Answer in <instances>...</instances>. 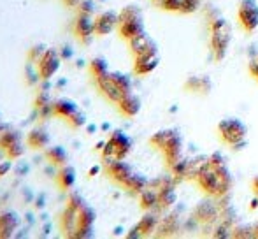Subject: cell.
I'll use <instances>...</instances> for the list:
<instances>
[{"instance_id":"cb8c5ba5","label":"cell","mask_w":258,"mask_h":239,"mask_svg":"<svg viewBox=\"0 0 258 239\" xmlns=\"http://www.w3.org/2000/svg\"><path fill=\"white\" fill-rule=\"evenodd\" d=\"M153 225H155V218H153V216H146V218H144L143 222L139 223L137 230H141L143 234H148L151 229H153Z\"/></svg>"},{"instance_id":"30bf717a","label":"cell","mask_w":258,"mask_h":239,"mask_svg":"<svg viewBox=\"0 0 258 239\" xmlns=\"http://www.w3.org/2000/svg\"><path fill=\"white\" fill-rule=\"evenodd\" d=\"M97 85H99L100 92H102L109 100H112V102H119V99L123 97V92L118 88V85L114 83L111 72L97 79Z\"/></svg>"},{"instance_id":"52a82bcc","label":"cell","mask_w":258,"mask_h":239,"mask_svg":"<svg viewBox=\"0 0 258 239\" xmlns=\"http://www.w3.org/2000/svg\"><path fill=\"white\" fill-rule=\"evenodd\" d=\"M27 144L35 150H46L48 146H51V134L46 127L37 125L27 134Z\"/></svg>"},{"instance_id":"3957f363","label":"cell","mask_w":258,"mask_h":239,"mask_svg":"<svg viewBox=\"0 0 258 239\" xmlns=\"http://www.w3.org/2000/svg\"><path fill=\"white\" fill-rule=\"evenodd\" d=\"M61 55L58 49L54 48H48L44 53V56L41 58V62L37 64L39 67V74H41V79L42 81H51L54 76L58 74L61 67Z\"/></svg>"},{"instance_id":"9a60e30c","label":"cell","mask_w":258,"mask_h":239,"mask_svg":"<svg viewBox=\"0 0 258 239\" xmlns=\"http://www.w3.org/2000/svg\"><path fill=\"white\" fill-rule=\"evenodd\" d=\"M46 157L49 158V162L54 165H65L69 162V153L63 146L60 144H51V146L46 148Z\"/></svg>"},{"instance_id":"4fadbf2b","label":"cell","mask_w":258,"mask_h":239,"mask_svg":"<svg viewBox=\"0 0 258 239\" xmlns=\"http://www.w3.org/2000/svg\"><path fill=\"white\" fill-rule=\"evenodd\" d=\"M119 109L121 113H125L126 116H136L137 113L141 111V100L139 97H136L132 92L130 93H125V95L119 99Z\"/></svg>"},{"instance_id":"9c48e42d","label":"cell","mask_w":258,"mask_h":239,"mask_svg":"<svg viewBox=\"0 0 258 239\" xmlns=\"http://www.w3.org/2000/svg\"><path fill=\"white\" fill-rule=\"evenodd\" d=\"M78 220H79V209L71 204L65 206L63 215H61V229H63V234L67 237L74 236L76 229H78Z\"/></svg>"},{"instance_id":"277c9868","label":"cell","mask_w":258,"mask_h":239,"mask_svg":"<svg viewBox=\"0 0 258 239\" xmlns=\"http://www.w3.org/2000/svg\"><path fill=\"white\" fill-rule=\"evenodd\" d=\"M95 220H97V213L95 209L90 204L83 206L79 209V220H78V229H76L74 236L76 239H88L93 237V229H95Z\"/></svg>"},{"instance_id":"83f0119b","label":"cell","mask_w":258,"mask_h":239,"mask_svg":"<svg viewBox=\"0 0 258 239\" xmlns=\"http://www.w3.org/2000/svg\"><path fill=\"white\" fill-rule=\"evenodd\" d=\"M97 172H99V167H92V169H90V176L97 174Z\"/></svg>"},{"instance_id":"ffe728a7","label":"cell","mask_w":258,"mask_h":239,"mask_svg":"<svg viewBox=\"0 0 258 239\" xmlns=\"http://www.w3.org/2000/svg\"><path fill=\"white\" fill-rule=\"evenodd\" d=\"M158 195H156V192L153 190H144L143 195H141V201H143V206L144 208H153V206L158 202Z\"/></svg>"},{"instance_id":"5b68a950","label":"cell","mask_w":258,"mask_h":239,"mask_svg":"<svg viewBox=\"0 0 258 239\" xmlns=\"http://www.w3.org/2000/svg\"><path fill=\"white\" fill-rule=\"evenodd\" d=\"M74 32L78 35V39L83 44H92L93 37H95V18L93 14H86V13H79L78 20L74 25Z\"/></svg>"},{"instance_id":"8fae6325","label":"cell","mask_w":258,"mask_h":239,"mask_svg":"<svg viewBox=\"0 0 258 239\" xmlns=\"http://www.w3.org/2000/svg\"><path fill=\"white\" fill-rule=\"evenodd\" d=\"M109 141L112 143V148H114V158H125L126 155L130 153V148H132V141L121 130H116Z\"/></svg>"},{"instance_id":"d4e9b609","label":"cell","mask_w":258,"mask_h":239,"mask_svg":"<svg viewBox=\"0 0 258 239\" xmlns=\"http://www.w3.org/2000/svg\"><path fill=\"white\" fill-rule=\"evenodd\" d=\"M60 55H61V58H67V60H71L72 56H74V49L71 48V46H63L61 48V51H60Z\"/></svg>"},{"instance_id":"8992f818","label":"cell","mask_w":258,"mask_h":239,"mask_svg":"<svg viewBox=\"0 0 258 239\" xmlns=\"http://www.w3.org/2000/svg\"><path fill=\"white\" fill-rule=\"evenodd\" d=\"M21 218L14 209H2L0 211V237L9 239L14 237L20 229Z\"/></svg>"},{"instance_id":"2e32d148","label":"cell","mask_w":258,"mask_h":239,"mask_svg":"<svg viewBox=\"0 0 258 239\" xmlns=\"http://www.w3.org/2000/svg\"><path fill=\"white\" fill-rule=\"evenodd\" d=\"M156 62L158 60H156L155 53H151V55H137L136 71L139 74H148V72H151L156 67Z\"/></svg>"},{"instance_id":"ac0fdd59","label":"cell","mask_w":258,"mask_h":239,"mask_svg":"<svg viewBox=\"0 0 258 239\" xmlns=\"http://www.w3.org/2000/svg\"><path fill=\"white\" fill-rule=\"evenodd\" d=\"M111 76H112V79H114L116 85H118V88L123 92V95L132 92V81H130L128 76L121 74V72H112Z\"/></svg>"},{"instance_id":"5bb4252c","label":"cell","mask_w":258,"mask_h":239,"mask_svg":"<svg viewBox=\"0 0 258 239\" xmlns=\"http://www.w3.org/2000/svg\"><path fill=\"white\" fill-rule=\"evenodd\" d=\"M56 178L63 190H71V188L76 185V181H78V172H76V169L72 167V165L65 164V165H61V169L58 171Z\"/></svg>"},{"instance_id":"7c38bea8","label":"cell","mask_w":258,"mask_h":239,"mask_svg":"<svg viewBox=\"0 0 258 239\" xmlns=\"http://www.w3.org/2000/svg\"><path fill=\"white\" fill-rule=\"evenodd\" d=\"M78 109H79L78 104H76L72 99H67V97H61V99L54 100V104H53V111H54V114H56V116L65 118V119L71 118L72 114H74Z\"/></svg>"},{"instance_id":"484cf974","label":"cell","mask_w":258,"mask_h":239,"mask_svg":"<svg viewBox=\"0 0 258 239\" xmlns=\"http://www.w3.org/2000/svg\"><path fill=\"white\" fill-rule=\"evenodd\" d=\"M7 129H9V125H7L6 122H2V119H0V136H2V134L6 132Z\"/></svg>"},{"instance_id":"603a6c76","label":"cell","mask_w":258,"mask_h":239,"mask_svg":"<svg viewBox=\"0 0 258 239\" xmlns=\"http://www.w3.org/2000/svg\"><path fill=\"white\" fill-rule=\"evenodd\" d=\"M78 7H79V13L95 14V2L93 0H81Z\"/></svg>"},{"instance_id":"d6986e66","label":"cell","mask_w":258,"mask_h":239,"mask_svg":"<svg viewBox=\"0 0 258 239\" xmlns=\"http://www.w3.org/2000/svg\"><path fill=\"white\" fill-rule=\"evenodd\" d=\"M11 169H13V158L7 157L6 150L0 146V178H2V176H6Z\"/></svg>"},{"instance_id":"4316f807","label":"cell","mask_w":258,"mask_h":239,"mask_svg":"<svg viewBox=\"0 0 258 239\" xmlns=\"http://www.w3.org/2000/svg\"><path fill=\"white\" fill-rule=\"evenodd\" d=\"M79 2H81V0H65V4H67V6H71V7L79 6Z\"/></svg>"},{"instance_id":"e0dca14e","label":"cell","mask_w":258,"mask_h":239,"mask_svg":"<svg viewBox=\"0 0 258 239\" xmlns=\"http://www.w3.org/2000/svg\"><path fill=\"white\" fill-rule=\"evenodd\" d=\"M90 71H92V74L95 76V79H99V78H102V76L109 74V65L104 58L99 56V58H93L90 62Z\"/></svg>"},{"instance_id":"7402d4cb","label":"cell","mask_w":258,"mask_h":239,"mask_svg":"<svg viewBox=\"0 0 258 239\" xmlns=\"http://www.w3.org/2000/svg\"><path fill=\"white\" fill-rule=\"evenodd\" d=\"M67 122L71 123V125L74 127V129H81V127H85L86 123H88V122H86V114L83 113L81 109H78V111H76V113L72 114V116L69 118Z\"/></svg>"},{"instance_id":"6da1fadb","label":"cell","mask_w":258,"mask_h":239,"mask_svg":"<svg viewBox=\"0 0 258 239\" xmlns=\"http://www.w3.org/2000/svg\"><path fill=\"white\" fill-rule=\"evenodd\" d=\"M119 34L125 39L132 41L134 37L144 34L143 27V18H141V11L136 6H128L119 13Z\"/></svg>"},{"instance_id":"f1b7e54d","label":"cell","mask_w":258,"mask_h":239,"mask_svg":"<svg viewBox=\"0 0 258 239\" xmlns=\"http://www.w3.org/2000/svg\"><path fill=\"white\" fill-rule=\"evenodd\" d=\"M0 119H2V116H0Z\"/></svg>"},{"instance_id":"44dd1931","label":"cell","mask_w":258,"mask_h":239,"mask_svg":"<svg viewBox=\"0 0 258 239\" xmlns=\"http://www.w3.org/2000/svg\"><path fill=\"white\" fill-rule=\"evenodd\" d=\"M46 49H48V48H46L44 44H37V46H34V48H32L30 51H28V60L34 62V64H39L42 56H44Z\"/></svg>"},{"instance_id":"ba28073f","label":"cell","mask_w":258,"mask_h":239,"mask_svg":"<svg viewBox=\"0 0 258 239\" xmlns=\"http://www.w3.org/2000/svg\"><path fill=\"white\" fill-rule=\"evenodd\" d=\"M119 23V14L114 11H102L95 16V32L97 35H107Z\"/></svg>"},{"instance_id":"7a4b0ae2","label":"cell","mask_w":258,"mask_h":239,"mask_svg":"<svg viewBox=\"0 0 258 239\" xmlns=\"http://www.w3.org/2000/svg\"><path fill=\"white\" fill-rule=\"evenodd\" d=\"M0 146L6 150L7 157H11L13 160H18L25 155L27 148H25V141H23V134L18 129H9L0 136Z\"/></svg>"}]
</instances>
